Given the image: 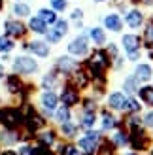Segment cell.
Masks as SVG:
<instances>
[{
  "mask_svg": "<svg viewBox=\"0 0 153 155\" xmlns=\"http://www.w3.org/2000/svg\"><path fill=\"white\" fill-rule=\"evenodd\" d=\"M100 133L98 130H93V129H85V133L81 134V138L78 140V148L81 151H85V153H93L96 148H98V144H100Z\"/></svg>",
  "mask_w": 153,
  "mask_h": 155,
  "instance_id": "1",
  "label": "cell"
},
{
  "mask_svg": "<svg viewBox=\"0 0 153 155\" xmlns=\"http://www.w3.org/2000/svg\"><path fill=\"white\" fill-rule=\"evenodd\" d=\"M40 106H42L44 114L47 115V117H51V115L55 114V110L59 108V95L53 93L51 89H45L40 95Z\"/></svg>",
  "mask_w": 153,
  "mask_h": 155,
  "instance_id": "2",
  "label": "cell"
},
{
  "mask_svg": "<svg viewBox=\"0 0 153 155\" xmlns=\"http://www.w3.org/2000/svg\"><path fill=\"white\" fill-rule=\"evenodd\" d=\"M13 70L17 72V74H34V72H38V63L32 57L21 55V57H15Z\"/></svg>",
  "mask_w": 153,
  "mask_h": 155,
  "instance_id": "3",
  "label": "cell"
},
{
  "mask_svg": "<svg viewBox=\"0 0 153 155\" xmlns=\"http://www.w3.org/2000/svg\"><path fill=\"white\" fill-rule=\"evenodd\" d=\"M68 53L72 57H85L89 53V38L87 36H76L68 44Z\"/></svg>",
  "mask_w": 153,
  "mask_h": 155,
  "instance_id": "4",
  "label": "cell"
},
{
  "mask_svg": "<svg viewBox=\"0 0 153 155\" xmlns=\"http://www.w3.org/2000/svg\"><path fill=\"white\" fill-rule=\"evenodd\" d=\"M66 32H68V23L64 19H57V23L51 27V30L45 32V36H47V42L49 44H59L60 38H63Z\"/></svg>",
  "mask_w": 153,
  "mask_h": 155,
  "instance_id": "5",
  "label": "cell"
},
{
  "mask_svg": "<svg viewBox=\"0 0 153 155\" xmlns=\"http://www.w3.org/2000/svg\"><path fill=\"white\" fill-rule=\"evenodd\" d=\"M108 108L113 112H125V104H127V95L123 91H112L108 95Z\"/></svg>",
  "mask_w": 153,
  "mask_h": 155,
  "instance_id": "6",
  "label": "cell"
},
{
  "mask_svg": "<svg viewBox=\"0 0 153 155\" xmlns=\"http://www.w3.org/2000/svg\"><path fill=\"white\" fill-rule=\"evenodd\" d=\"M132 74H134V78L140 83H148L149 80H153V68L148 63H138V64L134 66V72Z\"/></svg>",
  "mask_w": 153,
  "mask_h": 155,
  "instance_id": "7",
  "label": "cell"
},
{
  "mask_svg": "<svg viewBox=\"0 0 153 155\" xmlns=\"http://www.w3.org/2000/svg\"><path fill=\"white\" fill-rule=\"evenodd\" d=\"M57 68L60 72H64V74H70V72H74L76 68H78V63L72 59V55H63V57L57 59Z\"/></svg>",
  "mask_w": 153,
  "mask_h": 155,
  "instance_id": "8",
  "label": "cell"
},
{
  "mask_svg": "<svg viewBox=\"0 0 153 155\" xmlns=\"http://www.w3.org/2000/svg\"><path fill=\"white\" fill-rule=\"evenodd\" d=\"M104 27L112 30V32H121V28H123V21L117 13H108L104 17Z\"/></svg>",
  "mask_w": 153,
  "mask_h": 155,
  "instance_id": "9",
  "label": "cell"
},
{
  "mask_svg": "<svg viewBox=\"0 0 153 155\" xmlns=\"http://www.w3.org/2000/svg\"><path fill=\"white\" fill-rule=\"evenodd\" d=\"M121 44H123V48L127 53L131 51H138L140 49V38L136 34H123V38H121Z\"/></svg>",
  "mask_w": 153,
  "mask_h": 155,
  "instance_id": "10",
  "label": "cell"
},
{
  "mask_svg": "<svg viewBox=\"0 0 153 155\" xmlns=\"http://www.w3.org/2000/svg\"><path fill=\"white\" fill-rule=\"evenodd\" d=\"M138 89H140V81L134 78V74L127 76L125 81H123V93H125V95H127V97H132V95H136V93H138Z\"/></svg>",
  "mask_w": 153,
  "mask_h": 155,
  "instance_id": "11",
  "label": "cell"
},
{
  "mask_svg": "<svg viewBox=\"0 0 153 155\" xmlns=\"http://www.w3.org/2000/svg\"><path fill=\"white\" fill-rule=\"evenodd\" d=\"M125 23H127V27H131V28H140L142 23H144V15H142V12H138V10H131V12L127 13V17H125Z\"/></svg>",
  "mask_w": 153,
  "mask_h": 155,
  "instance_id": "12",
  "label": "cell"
},
{
  "mask_svg": "<svg viewBox=\"0 0 153 155\" xmlns=\"http://www.w3.org/2000/svg\"><path fill=\"white\" fill-rule=\"evenodd\" d=\"M28 49L32 51V53H36L38 57H42V59H45V57L49 55V45H47V42H42V40H34V42H30Z\"/></svg>",
  "mask_w": 153,
  "mask_h": 155,
  "instance_id": "13",
  "label": "cell"
},
{
  "mask_svg": "<svg viewBox=\"0 0 153 155\" xmlns=\"http://www.w3.org/2000/svg\"><path fill=\"white\" fill-rule=\"evenodd\" d=\"M96 123V114L95 110H83L81 115H80V125L83 129H93Z\"/></svg>",
  "mask_w": 153,
  "mask_h": 155,
  "instance_id": "14",
  "label": "cell"
},
{
  "mask_svg": "<svg viewBox=\"0 0 153 155\" xmlns=\"http://www.w3.org/2000/svg\"><path fill=\"white\" fill-rule=\"evenodd\" d=\"M4 30H6L8 36H23L25 27H23V23H17V21H6L4 23Z\"/></svg>",
  "mask_w": 153,
  "mask_h": 155,
  "instance_id": "15",
  "label": "cell"
},
{
  "mask_svg": "<svg viewBox=\"0 0 153 155\" xmlns=\"http://www.w3.org/2000/svg\"><path fill=\"white\" fill-rule=\"evenodd\" d=\"M89 38L93 40L95 45H104L106 44V32L100 28V27H93L89 30Z\"/></svg>",
  "mask_w": 153,
  "mask_h": 155,
  "instance_id": "16",
  "label": "cell"
},
{
  "mask_svg": "<svg viewBox=\"0 0 153 155\" xmlns=\"http://www.w3.org/2000/svg\"><path fill=\"white\" fill-rule=\"evenodd\" d=\"M53 117H55V121L57 123H66V121H70L72 119V114H70V108H68L66 104L64 106H60V108H57L55 110V114H53Z\"/></svg>",
  "mask_w": 153,
  "mask_h": 155,
  "instance_id": "17",
  "label": "cell"
},
{
  "mask_svg": "<svg viewBox=\"0 0 153 155\" xmlns=\"http://www.w3.org/2000/svg\"><path fill=\"white\" fill-rule=\"evenodd\" d=\"M138 97L142 98V102L146 106L153 108V87L151 85H144V87H140L138 89Z\"/></svg>",
  "mask_w": 153,
  "mask_h": 155,
  "instance_id": "18",
  "label": "cell"
},
{
  "mask_svg": "<svg viewBox=\"0 0 153 155\" xmlns=\"http://www.w3.org/2000/svg\"><path fill=\"white\" fill-rule=\"evenodd\" d=\"M28 28L32 30V32H36V34H45V32H47V25H45L40 17H32V19H30Z\"/></svg>",
  "mask_w": 153,
  "mask_h": 155,
  "instance_id": "19",
  "label": "cell"
},
{
  "mask_svg": "<svg viewBox=\"0 0 153 155\" xmlns=\"http://www.w3.org/2000/svg\"><path fill=\"white\" fill-rule=\"evenodd\" d=\"M112 144L116 146V148L129 146V136H127V133H123V130H113V134H112Z\"/></svg>",
  "mask_w": 153,
  "mask_h": 155,
  "instance_id": "20",
  "label": "cell"
},
{
  "mask_svg": "<svg viewBox=\"0 0 153 155\" xmlns=\"http://www.w3.org/2000/svg\"><path fill=\"white\" fill-rule=\"evenodd\" d=\"M116 125H117V119L112 114H102V117H100V129L102 130H112V129H116Z\"/></svg>",
  "mask_w": 153,
  "mask_h": 155,
  "instance_id": "21",
  "label": "cell"
},
{
  "mask_svg": "<svg viewBox=\"0 0 153 155\" xmlns=\"http://www.w3.org/2000/svg\"><path fill=\"white\" fill-rule=\"evenodd\" d=\"M60 133H63L66 138H74L76 134H78V125L72 123V121H66V123L60 125Z\"/></svg>",
  "mask_w": 153,
  "mask_h": 155,
  "instance_id": "22",
  "label": "cell"
},
{
  "mask_svg": "<svg viewBox=\"0 0 153 155\" xmlns=\"http://www.w3.org/2000/svg\"><path fill=\"white\" fill-rule=\"evenodd\" d=\"M38 17H40L45 25H55L57 23V15H55L53 10H40L38 12Z\"/></svg>",
  "mask_w": 153,
  "mask_h": 155,
  "instance_id": "23",
  "label": "cell"
},
{
  "mask_svg": "<svg viewBox=\"0 0 153 155\" xmlns=\"http://www.w3.org/2000/svg\"><path fill=\"white\" fill-rule=\"evenodd\" d=\"M140 110H142V104H140V100H138V98H134V97H127L125 112H129V114H138Z\"/></svg>",
  "mask_w": 153,
  "mask_h": 155,
  "instance_id": "24",
  "label": "cell"
},
{
  "mask_svg": "<svg viewBox=\"0 0 153 155\" xmlns=\"http://www.w3.org/2000/svg\"><path fill=\"white\" fill-rule=\"evenodd\" d=\"M63 100H64L66 106H72V104L78 102V95H76L72 89H64V93H63Z\"/></svg>",
  "mask_w": 153,
  "mask_h": 155,
  "instance_id": "25",
  "label": "cell"
},
{
  "mask_svg": "<svg viewBox=\"0 0 153 155\" xmlns=\"http://www.w3.org/2000/svg\"><path fill=\"white\" fill-rule=\"evenodd\" d=\"M13 48H15L13 40H10V38H6V36H0V53H8Z\"/></svg>",
  "mask_w": 153,
  "mask_h": 155,
  "instance_id": "26",
  "label": "cell"
},
{
  "mask_svg": "<svg viewBox=\"0 0 153 155\" xmlns=\"http://www.w3.org/2000/svg\"><path fill=\"white\" fill-rule=\"evenodd\" d=\"M0 140H2L4 144H15V140H17V136H15L13 133H10V130H2V133H0Z\"/></svg>",
  "mask_w": 153,
  "mask_h": 155,
  "instance_id": "27",
  "label": "cell"
},
{
  "mask_svg": "<svg viewBox=\"0 0 153 155\" xmlns=\"http://www.w3.org/2000/svg\"><path fill=\"white\" fill-rule=\"evenodd\" d=\"M13 13L19 15V17H27V15L30 13V10H28L27 4H15L13 6Z\"/></svg>",
  "mask_w": 153,
  "mask_h": 155,
  "instance_id": "28",
  "label": "cell"
},
{
  "mask_svg": "<svg viewBox=\"0 0 153 155\" xmlns=\"http://www.w3.org/2000/svg\"><path fill=\"white\" fill-rule=\"evenodd\" d=\"M144 38H146V45H148V48H153V23H148Z\"/></svg>",
  "mask_w": 153,
  "mask_h": 155,
  "instance_id": "29",
  "label": "cell"
},
{
  "mask_svg": "<svg viewBox=\"0 0 153 155\" xmlns=\"http://www.w3.org/2000/svg\"><path fill=\"white\" fill-rule=\"evenodd\" d=\"M142 125H144V127H148V129H153V112L144 114V117H142Z\"/></svg>",
  "mask_w": 153,
  "mask_h": 155,
  "instance_id": "30",
  "label": "cell"
},
{
  "mask_svg": "<svg viewBox=\"0 0 153 155\" xmlns=\"http://www.w3.org/2000/svg\"><path fill=\"white\" fill-rule=\"evenodd\" d=\"M55 76H51V74H47V76H45L44 78V81H42V85H44V89H51L53 87V85H55Z\"/></svg>",
  "mask_w": 153,
  "mask_h": 155,
  "instance_id": "31",
  "label": "cell"
},
{
  "mask_svg": "<svg viewBox=\"0 0 153 155\" xmlns=\"http://www.w3.org/2000/svg\"><path fill=\"white\" fill-rule=\"evenodd\" d=\"M49 2H51V8H55L57 12L66 10V0H49Z\"/></svg>",
  "mask_w": 153,
  "mask_h": 155,
  "instance_id": "32",
  "label": "cell"
},
{
  "mask_svg": "<svg viewBox=\"0 0 153 155\" xmlns=\"http://www.w3.org/2000/svg\"><path fill=\"white\" fill-rule=\"evenodd\" d=\"M17 155H34V150L32 148H30V146H21V148H19V151H17Z\"/></svg>",
  "mask_w": 153,
  "mask_h": 155,
  "instance_id": "33",
  "label": "cell"
},
{
  "mask_svg": "<svg viewBox=\"0 0 153 155\" xmlns=\"http://www.w3.org/2000/svg\"><path fill=\"white\" fill-rule=\"evenodd\" d=\"M42 140L45 142V144H53V140H55V136H53V133H49V130H47V133H42Z\"/></svg>",
  "mask_w": 153,
  "mask_h": 155,
  "instance_id": "34",
  "label": "cell"
},
{
  "mask_svg": "<svg viewBox=\"0 0 153 155\" xmlns=\"http://www.w3.org/2000/svg\"><path fill=\"white\" fill-rule=\"evenodd\" d=\"M64 155H81V150L80 148H76V146H68Z\"/></svg>",
  "mask_w": 153,
  "mask_h": 155,
  "instance_id": "35",
  "label": "cell"
},
{
  "mask_svg": "<svg viewBox=\"0 0 153 155\" xmlns=\"http://www.w3.org/2000/svg\"><path fill=\"white\" fill-rule=\"evenodd\" d=\"M127 59L131 61V63H136V61L140 59V49H138V51H131V53H127Z\"/></svg>",
  "mask_w": 153,
  "mask_h": 155,
  "instance_id": "36",
  "label": "cell"
},
{
  "mask_svg": "<svg viewBox=\"0 0 153 155\" xmlns=\"http://www.w3.org/2000/svg\"><path fill=\"white\" fill-rule=\"evenodd\" d=\"M108 53H110V55H112L113 59H116V57L119 55V51H117V45H116V44H108Z\"/></svg>",
  "mask_w": 153,
  "mask_h": 155,
  "instance_id": "37",
  "label": "cell"
},
{
  "mask_svg": "<svg viewBox=\"0 0 153 155\" xmlns=\"http://www.w3.org/2000/svg\"><path fill=\"white\" fill-rule=\"evenodd\" d=\"M78 17H81V12H80V10H76V12L72 13V19H78Z\"/></svg>",
  "mask_w": 153,
  "mask_h": 155,
  "instance_id": "38",
  "label": "cell"
},
{
  "mask_svg": "<svg viewBox=\"0 0 153 155\" xmlns=\"http://www.w3.org/2000/svg\"><path fill=\"white\" fill-rule=\"evenodd\" d=\"M4 74H6V70L2 68V64H0V78H4Z\"/></svg>",
  "mask_w": 153,
  "mask_h": 155,
  "instance_id": "39",
  "label": "cell"
},
{
  "mask_svg": "<svg viewBox=\"0 0 153 155\" xmlns=\"http://www.w3.org/2000/svg\"><path fill=\"white\" fill-rule=\"evenodd\" d=\"M125 155H138L136 151H129V153H125Z\"/></svg>",
  "mask_w": 153,
  "mask_h": 155,
  "instance_id": "40",
  "label": "cell"
},
{
  "mask_svg": "<svg viewBox=\"0 0 153 155\" xmlns=\"http://www.w3.org/2000/svg\"><path fill=\"white\" fill-rule=\"evenodd\" d=\"M4 155H17V153H11V151H8V153H4Z\"/></svg>",
  "mask_w": 153,
  "mask_h": 155,
  "instance_id": "41",
  "label": "cell"
},
{
  "mask_svg": "<svg viewBox=\"0 0 153 155\" xmlns=\"http://www.w3.org/2000/svg\"><path fill=\"white\" fill-rule=\"evenodd\" d=\"M0 8H2V0H0Z\"/></svg>",
  "mask_w": 153,
  "mask_h": 155,
  "instance_id": "42",
  "label": "cell"
},
{
  "mask_svg": "<svg viewBox=\"0 0 153 155\" xmlns=\"http://www.w3.org/2000/svg\"><path fill=\"white\" fill-rule=\"evenodd\" d=\"M96 2H102V0H96Z\"/></svg>",
  "mask_w": 153,
  "mask_h": 155,
  "instance_id": "43",
  "label": "cell"
}]
</instances>
